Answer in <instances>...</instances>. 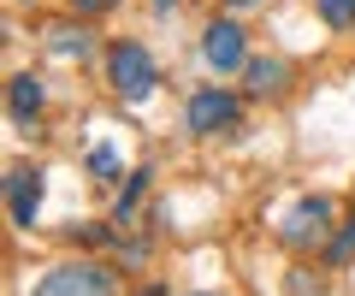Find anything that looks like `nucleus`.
<instances>
[{
  "label": "nucleus",
  "mask_w": 355,
  "mask_h": 296,
  "mask_svg": "<svg viewBox=\"0 0 355 296\" xmlns=\"http://www.w3.org/2000/svg\"><path fill=\"white\" fill-rule=\"evenodd\" d=\"M42 48H48L53 60H89V53H95V30L89 24H48L42 30Z\"/></svg>",
  "instance_id": "nucleus-7"
},
{
  "label": "nucleus",
  "mask_w": 355,
  "mask_h": 296,
  "mask_svg": "<svg viewBox=\"0 0 355 296\" xmlns=\"http://www.w3.org/2000/svg\"><path fill=\"white\" fill-rule=\"evenodd\" d=\"M331 232H338V207L331 195H296L279 219V243L284 249H326Z\"/></svg>",
  "instance_id": "nucleus-1"
},
{
  "label": "nucleus",
  "mask_w": 355,
  "mask_h": 296,
  "mask_svg": "<svg viewBox=\"0 0 355 296\" xmlns=\"http://www.w3.org/2000/svg\"><path fill=\"white\" fill-rule=\"evenodd\" d=\"M42 101H48V89H42L36 71H18V78L6 83V113H12V125H30V119H42Z\"/></svg>",
  "instance_id": "nucleus-8"
},
{
  "label": "nucleus",
  "mask_w": 355,
  "mask_h": 296,
  "mask_svg": "<svg viewBox=\"0 0 355 296\" xmlns=\"http://www.w3.org/2000/svg\"><path fill=\"white\" fill-rule=\"evenodd\" d=\"M142 195H148V166H137V172L125 178V190H119V202H113V219H119V225L142 207Z\"/></svg>",
  "instance_id": "nucleus-10"
},
{
  "label": "nucleus",
  "mask_w": 355,
  "mask_h": 296,
  "mask_svg": "<svg viewBox=\"0 0 355 296\" xmlns=\"http://www.w3.org/2000/svg\"><path fill=\"white\" fill-rule=\"evenodd\" d=\"M249 60H254L249 53V30H243L237 18H214V24L202 30V65L207 71L225 78V71H243Z\"/></svg>",
  "instance_id": "nucleus-4"
},
{
  "label": "nucleus",
  "mask_w": 355,
  "mask_h": 296,
  "mask_svg": "<svg viewBox=\"0 0 355 296\" xmlns=\"http://www.w3.org/2000/svg\"><path fill=\"white\" fill-rule=\"evenodd\" d=\"M284 290H291V296H326V284H320V279H314L308 267H296L291 279H284Z\"/></svg>",
  "instance_id": "nucleus-14"
},
{
  "label": "nucleus",
  "mask_w": 355,
  "mask_h": 296,
  "mask_svg": "<svg viewBox=\"0 0 355 296\" xmlns=\"http://www.w3.org/2000/svg\"><path fill=\"white\" fill-rule=\"evenodd\" d=\"M42 166H12L6 172V214H12V225L18 232H30L36 225V214H42Z\"/></svg>",
  "instance_id": "nucleus-6"
},
{
  "label": "nucleus",
  "mask_w": 355,
  "mask_h": 296,
  "mask_svg": "<svg viewBox=\"0 0 355 296\" xmlns=\"http://www.w3.org/2000/svg\"><path fill=\"white\" fill-rule=\"evenodd\" d=\"M30 296H119V272L107 261H60L30 284Z\"/></svg>",
  "instance_id": "nucleus-2"
},
{
  "label": "nucleus",
  "mask_w": 355,
  "mask_h": 296,
  "mask_svg": "<svg viewBox=\"0 0 355 296\" xmlns=\"http://www.w3.org/2000/svg\"><path fill=\"white\" fill-rule=\"evenodd\" d=\"M225 6L231 12H249V6H261V0H225Z\"/></svg>",
  "instance_id": "nucleus-18"
},
{
  "label": "nucleus",
  "mask_w": 355,
  "mask_h": 296,
  "mask_svg": "<svg viewBox=\"0 0 355 296\" xmlns=\"http://www.w3.org/2000/svg\"><path fill=\"white\" fill-rule=\"evenodd\" d=\"M89 172H95V178H119V148L113 142H95V148H89Z\"/></svg>",
  "instance_id": "nucleus-13"
},
{
  "label": "nucleus",
  "mask_w": 355,
  "mask_h": 296,
  "mask_svg": "<svg viewBox=\"0 0 355 296\" xmlns=\"http://www.w3.org/2000/svg\"><path fill=\"white\" fill-rule=\"evenodd\" d=\"M326 261H331V267H349V261H355V214L343 219L338 232H331V243H326Z\"/></svg>",
  "instance_id": "nucleus-11"
},
{
  "label": "nucleus",
  "mask_w": 355,
  "mask_h": 296,
  "mask_svg": "<svg viewBox=\"0 0 355 296\" xmlns=\"http://www.w3.org/2000/svg\"><path fill=\"white\" fill-rule=\"evenodd\" d=\"M190 296H214V290H190Z\"/></svg>",
  "instance_id": "nucleus-19"
},
{
  "label": "nucleus",
  "mask_w": 355,
  "mask_h": 296,
  "mask_svg": "<svg viewBox=\"0 0 355 296\" xmlns=\"http://www.w3.org/2000/svg\"><path fill=\"white\" fill-rule=\"evenodd\" d=\"M314 12L326 30H349L355 24V0H314Z\"/></svg>",
  "instance_id": "nucleus-12"
},
{
  "label": "nucleus",
  "mask_w": 355,
  "mask_h": 296,
  "mask_svg": "<svg viewBox=\"0 0 355 296\" xmlns=\"http://www.w3.org/2000/svg\"><path fill=\"white\" fill-rule=\"evenodd\" d=\"M71 6H77V18H95V12H113V6H119V0H71Z\"/></svg>",
  "instance_id": "nucleus-16"
},
{
  "label": "nucleus",
  "mask_w": 355,
  "mask_h": 296,
  "mask_svg": "<svg viewBox=\"0 0 355 296\" xmlns=\"http://www.w3.org/2000/svg\"><path fill=\"white\" fill-rule=\"evenodd\" d=\"M107 83H113V95H125V101H148L154 83H160V65H154V53L142 48V42H113V48H107Z\"/></svg>",
  "instance_id": "nucleus-3"
},
{
  "label": "nucleus",
  "mask_w": 355,
  "mask_h": 296,
  "mask_svg": "<svg viewBox=\"0 0 355 296\" xmlns=\"http://www.w3.org/2000/svg\"><path fill=\"white\" fill-rule=\"evenodd\" d=\"M119 261H125V267H142V261H148V243H142V237H119Z\"/></svg>",
  "instance_id": "nucleus-15"
},
{
  "label": "nucleus",
  "mask_w": 355,
  "mask_h": 296,
  "mask_svg": "<svg viewBox=\"0 0 355 296\" xmlns=\"http://www.w3.org/2000/svg\"><path fill=\"white\" fill-rule=\"evenodd\" d=\"M284 83H291V60H279V53H261V60L243 65V89L249 95H279Z\"/></svg>",
  "instance_id": "nucleus-9"
},
{
  "label": "nucleus",
  "mask_w": 355,
  "mask_h": 296,
  "mask_svg": "<svg viewBox=\"0 0 355 296\" xmlns=\"http://www.w3.org/2000/svg\"><path fill=\"white\" fill-rule=\"evenodd\" d=\"M243 113V101L231 89H219V83H207V89H196L190 101H184V125H190V137H219V130H231Z\"/></svg>",
  "instance_id": "nucleus-5"
},
{
  "label": "nucleus",
  "mask_w": 355,
  "mask_h": 296,
  "mask_svg": "<svg viewBox=\"0 0 355 296\" xmlns=\"http://www.w3.org/2000/svg\"><path fill=\"white\" fill-rule=\"evenodd\" d=\"M178 6H184V0H154V12H160V18H172Z\"/></svg>",
  "instance_id": "nucleus-17"
}]
</instances>
